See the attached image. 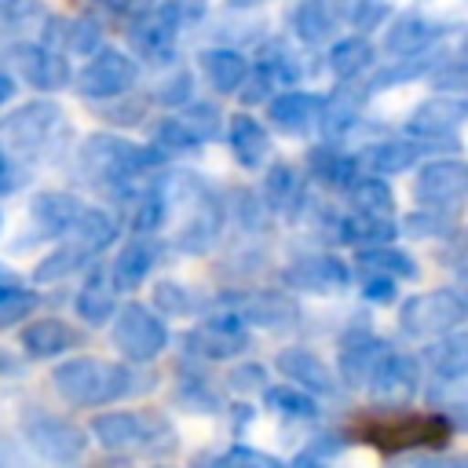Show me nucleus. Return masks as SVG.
<instances>
[{"label":"nucleus","mask_w":468,"mask_h":468,"mask_svg":"<svg viewBox=\"0 0 468 468\" xmlns=\"http://www.w3.org/2000/svg\"><path fill=\"white\" fill-rule=\"evenodd\" d=\"M362 439H369L380 450H402V446H435L446 439V420L442 417H391V420H377L373 428L362 431Z\"/></svg>","instance_id":"nucleus-1"}]
</instances>
